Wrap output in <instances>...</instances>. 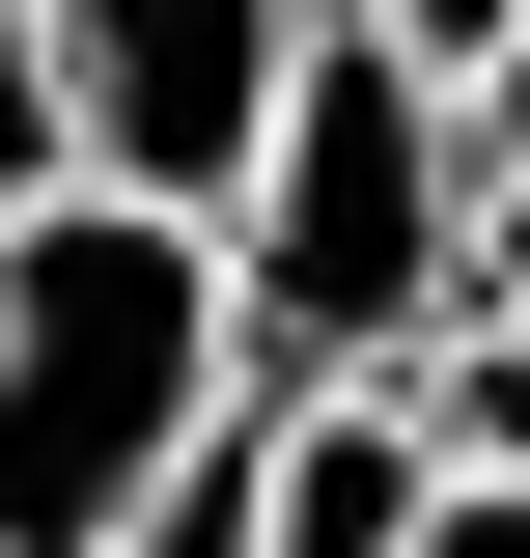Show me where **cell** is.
<instances>
[{
	"label": "cell",
	"instance_id": "cell-1",
	"mask_svg": "<svg viewBox=\"0 0 530 558\" xmlns=\"http://www.w3.org/2000/svg\"><path fill=\"white\" fill-rule=\"evenodd\" d=\"M224 391H252V336H224L196 196H112V168L0 196V558H84Z\"/></svg>",
	"mask_w": 530,
	"mask_h": 558
},
{
	"label": "cell",
	"instance_id": "cell-2",
	"mask_svg": "<svg viewBox=\"0 0 530 558\" xmlns=\"http://www.w3.org/2000/svg\"><path fill=\"white\" fill-rule=\"evenodd\" d=\"M419 307H447V112L308 0V57H279L252 168H224V336L279 391V363H392Z\"/></svg>",
	"mask_w": 530,
	"mask_h": 558
},
{
	"label": "cell",
	"instance_id": "cell-3",
	"mask_svg": "<svg viewBox=\"0 0 530 558\" xmlns=\"http://www.w3.org/2000/svg\"><path fill=\"white\" fill-rule=\"evenodd\" d=\"M279 57H308V0H28V84H57V168H112V196H196L252 168Z\"/></svg>",
	"mask_w": 530,
	"mask_h": 558
},
{
	"label": "cell",
	"instance_id": "cell-4",
	"mask_svg": "<svg viewBox=\"0 0 530 558\" xmlns=\"http://www.w3.org/2000/svg\"><path fill=\"white\" fill-rule=\"evenodd\" d=\"M447 502V447L392 418V363H279L252 391V558H392Z\"/></svg>",
	"mask_w": 530,
	"mask_h": 558
},
{
	"label": "cell",
	"instance_id": "cell-5",
	"mask_svg": "<svg viewBox=\"0 0 530 558\" xmlns=\"http://www.w3.org/2000/svg\"><path fill=\"white\" fill-rule=\"evenodd\" d=\"M392 418L447 447V475H530V336H503V307H419V336H392Z\"/></svg>",
	"mask_w": 530,
	"mask_h": 558
},
{
	"label": "cell",
	"instance_id": "cell-6",
	"mask_svg": "<svg viewBox=\"0 0 530 558\" xmlns=\"http://www.w3.org/2000/svg\"><path fill=\"white\" fill-rule=\"evenodd\" d=\"M392 558H530V475H447V502H419Z\"/></svg>",
	"mask_w": 530,
	"mask_h": 558
},
{
	"label": "cell",
	"instance_id": "cell-7",
	"mask_svg": "<svg viewBox=\"0 0 530 558\" xmlns=\"http://www.w3.org/2000/svg\"><path fill=\"white\" fill-rule=\"evenodd\" d=\"M0 196H57V84H28V0H0Z\"/></svg>",
	"mask_w": 530,
	"mask_h": 558
}]
</instances>
